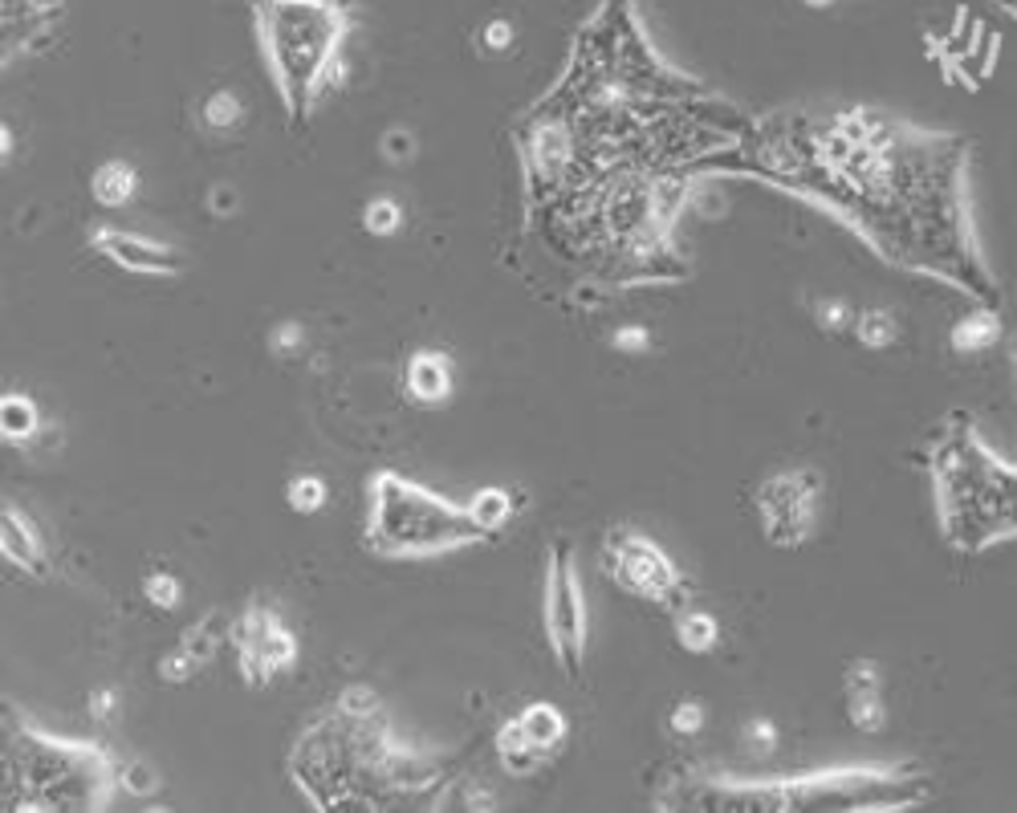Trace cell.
Listing matches in <instances>:
<instances>
[{
  "label": "cell",
  "mask_w": 1017,
  "mask_h": 813,
  "mask_svg": "<svg viewBox=\"0 0 1017 813\" xmlns=\"http://www.w3.org/2000/svg\"><path fill=\"white\" fill-rule=\"evenodd\" d=\"M346 21L342 0H257L261 45L293 122L310 114L318 94L342 86Z\"/></svg>",
  "instance_id": "obj_1"
},
{
  "label": "cell",
  "mask_w": 1017,
  "mask_h": 813,
  "mask_svg": "<svg viewBox=\"0 0 1017 813\" xmlns=\"http://www.w3.org/2000/svg\"><path fill=\"white\" fill-rule=\"evenodd\" d=\"M489 537L468 513L452 509L448 500L424 492L420 484H411L395 472L375 476L371 492V545L383 553H403V557H424L440 553L452 545H472Z\"/></svg>",
  "instance_id": "obj_2"
},
{
  "label": "cell",
  "mask_w": 1017,
  "mask_h": 813,
  "mask_svg": "<svg viewBox=\"0 0 1017 813\" xmlns=\"http://www.w3.org/2000/svg\"><path fill=\"white\" fill-rule=\"evenodd\" d=\"M757 505L765 517V533L777 545H802L814 533V513H818V476L806 468L777 472L761 484Z\"/></svg>",
  "instance_id": "obj_3"
},
{
  "label": "cell",
  "mask_w": 1017,
  "mask_h": 813,
  "mask_svg": "<svg viewBox=\"0 0 1017 813\" xmlns=\"http://www.w3.org/2000/svg\"><path fill=\"white\" fill-rule=\"evenodd\" d=\"M607 566L623 590L647 602H668L680 586V570L672 566V557L643 533H619L607 549Z\"/></svg>",
  "instance_id": "obj_4"
},
{
  "label": "cell",
  "mask_w": 1017,
  "mask_h": 813,
  "mask_svg": "<svg viewBox=\"0 0 1017 813\" xmlns=\"http://www.w3.org/2000/svg\"><path fill=\"white\" fill-rule=\"evenodd\" d=\"M546 627L550 639L558 647V655L566 659L570 671H578L582 659V643H586V606H582V590L574 578V561L570 549L558 545L550 557V578H546Z\"/></svg>",
  "instance_id": "obj_5"
},
{
  "label": "cell",
  "mask_w": 1017,
  "mask_h": 813,
  "mask_svg": "<svg viewBox=\"0 0 1017 813\" xmlns=\"http://www.w3.org/2000/svg\"><path fill=\"white\" fill-rule=\"evenodd\" d=\"M94 248L106 253L114 265H123L131 273H151V277H171L179 273V253L159 240H143V236H127V232H98Z\"/></svg>",
  "instance_id": "obj_6"
},
{
  "label": "cell",
  "mask_w": 1017,
  "mask_h": 813,
  "mask_svg": "<svg viewBox=\"0 0 1017 813\" xmlns=\"http://www.w3.org/2000/svg\"><path fill=\"white\" fill-rule=\"evenodd\" d=\"M407 391L415 403H444L452 395V362L440 350H420L407 362Z\"/></svg>",
  "instance_id": "obj_7"
},
{
  "label": "cell",
  "mask_w": 1017,
  "mask_h": 813,
  "mask_svg": "<svg viewBox=\"0 0 1017 813\" xmlns=\"http://www.w3.org/2000/svg\"><path fill=\"white\" fill-rule=\"evenodd\" d=\"M90 187H94V200H98V204H106V208H123V204L139 192V175H135V167H131V163L110 159V163H102V167L94 171Z\"/></svg>",
  "instance_id": "obj_8"
},
{
  "label": "cell",
  "mask_w": 1017,
  "mask_h": 813,
  "mask_svg": "<svg viewBox=\"0 0 1017 813\" xmlns=\"http://www.w3.org/2000/svg\"><path fill=\"white\" fill-rule=\"evenodd\" d=\"M997 338H1001V318L993 314V309H977V314H969V318L956 322L952 334H948L952 350H961V354H981V350H989Z\"/></svg>",
  "instance_id": "obj_9"
},
{
  "label": "cell",
  "mask_w": 1017,
  "mask_h": 813,
  "mask_svg": "<svg viewBox=\"0 0 1017 813\" xmlns=\"http://www.w3.org/2000/svg\"><path fill=\"white\" fill-rule=\"evenodd\" d=\"M0 533H5V557H13L25 570H41V541H37L33 525L21 517V509H13V505L5 509V525H0Z\"/></svg>",
  "instance_id": "obj_10"
},
{
  "label": "cell",
  "mask_w": 1017,
  "mask_h": 813,
  "mask_svg": "<svg viewBox=\"0 0 1017 813\" xmlns=\"http://www.w3.org/2000/svg\"><path fill=\"white\" fill-rule=\"evenodd\" d=\"M517 720H521V728H525V736L533 744V753H550V748L562 744V736H566V720H562V712L554 704H533Z\"/></svg>",
  "instance_id": "obj_11"
},
{
  "label": "cell",
  "mask_w": 1017,
  "mask_h": 813,
  "mask_svg": "<svg viewBox=\"0 0 1017 813\" xmlns=\"http://www.w3.org/2000/svg\"><path fill=\"white\" fill-rule=\"evenodd\" d=\"M676 639H680V647H684V651H692V655H708V651L716 647V639H721V627H716V618H712V614L692 610V614H680V618H676Z\"/></svg>",
  "instance_id": "obj_12"
},
{
  "label": "cell",
  "mask_w": 1017,
  "mask_h": 813,
  "mask_svg": "<svg viewBox=\"0 0 1017 813\" xmlns=\"http://www.w3.org/2000/svg\"><path fill=\"white\" fill-rule=\"evenodd\" d=\"M468 517L481 525L485 533H493V529H501L513 517V496L505 488H481L468 500Z\"/></svg>",
  "instance_id": "obj_13"
},
{
  "label": "cell",
  "mask_w": 1017,
  "mask_h": 813,
  "mask_svg": "<svg viewBox=\"0 0 1017 813\" xmlns=\"http://www.w3.org/2000/svg\"><path fill=\"white\" fill-rule=\"evenodd\" d=\"M855 338L867 346V350H887L895 338H900V326L887 309H867V314L855 318Z\"/></svg>",
  "instance_id": "obj_14"
},
{
  "label": "cell",
  "mask_w": 1017,
  "mask_h": 813,
  "mask_svg": "<svg viewBox=\"0 0 1017 813\" xmlns=\"http://www.w3.org/2000/svg\"><path fill=\"white\" fill-rule=\"evenodd\" d=\"M285 500H289V509L293 513H318V509H326V500H330V488H326V480L322 476H293L289 480V488H285Z\"/></svg>",
  "instance_id": "obj_15"
},
{
  "label": "cell",
  "mask_w": 1017,
  "mask_h": 813,
  "mask_svg": "<svg viewBox=\"0 0 1017 813\" xmlns=\"http://www.w3.org/2000/svg\"><path fill=\"white\" fill-rule=\"evenodd\" d=\"M0 419H5V435H9V440H25V435H33L37 423H41L37 403L25 399V395H9L5 407H0Z\"/></svg>",
  "instance_id": "obj_16"
},
{
  "label": "cell",
  "mask_w": 1017,
  "mask_h": 813,
  "mask_svg": "<svg viewBox=\"0 0 1017 813\" xmlns=\"http://www.w3.org/2000/svg\"><path fill=\"white\" fill-rule=\"evenodd\" d=\"M851 720L863 732H883L887 724V704L879 696V687H867V692H851Z\"/></svg>",
  "instance_id": "obj_17"
},
{
  "label": "cell",
  "mask_w": 1017,
  "mask_h": 813,
  "mask_svg": "<svg viewBox=\"0 0 1017 813\" xmlns=\"http://www.w3.org/2000/svg\"><path fill=\"white\" fill-rule=\"evenodd\" d=\"M204 122L212 131H232L236 122H241V98L236 94H212L208 102H204Z\"/></svg>",
  "instance_id": "obj_18"
},
{
  "label": "cell",
  "mask_w": 1017,
  "mask_h": 813,
  "mask_svg": "<svg viewBox=\"0 0 1017 813\" xmlns=\"http://www.w3.org/2000/svg\"><path fill=\"white\" fill-rule=\"evenodd\" d=\"M363 224H367V232H375V236H391V232H399L403 212H399L395 200L379 196V200H371V204L363 208Z\"/></svg>",
  "instance_id": "obj_19"
},
{
  "label": "cell",
  "mask_w": 1017,
  "mask_h": 813,
  "mask_svg": "<svg viewBox=\"0 0 1017 813\" xmlns=\"http://www.w3.org/2000/svg\"><path fill=\"white\" fill-rule=\"evenodd\" d=\"M818 322H822V330H830V334H843V330L855 326V309H851L847 297H822V301H818Z\"/></svg>",
  "instance_id": "obj_20"
},
{
  "label": "cell",
  "mask_w": 1017,
  "mask_h": 813,
  "mask_svg": "<svg viewBox=\"0 0 1017 813\" xmlns=\"http://www.w3.org/2000/svg\"><path fill=\"white\" fill-rule=\"evenodd\" d=\"M668 728H672L676 736H696V732L704 728V704H700V700H680V704L672 708V716H668Z\"/></svg>",
  "instance_id": "obj_21"
},
{
  "label": "cell",
  "mask_w": 1017,
  "mask_h": 813,
  "mask_svg": "<svg viewBox=\"0 0 1017 813\" xmlns=\"http://www.w3.org/2000/svg\"><path fill=\"white\" fill-rule=\"evenodd\" d=\"M383 155L391 159V163H411L415 159V151H420V143H415V135L407 131V127H391V131H383Z\"/></svg>",
  "instance_id": "obj_22"
},
{
  "label": "cell",
  "mask_w": 1017,
  "mask_h": 813,
  "mask_svg": "<svg viewBox=\"0 0 1017 813\" xmlns=\"http://www.w3.org/2000/svg\"><path fill=\"white\" fill-rule=\"evenodd\" d=\"M143 594H147L159 610H171V606H179V598H184V594H179V582H175L171 574H151L147 586H143Z\"/></svg>",
  "instance_id": "obj_23"
},
{
  "label": "cell",
  "mask_w": 1017,
  "mask_h": 813,
  "mask_svg": "<svg viewBox=\"0 0 1017 813\" xmlns=\"http://www.w3.org/2000/svg\"><path fill=\"white\" fill-rule=\"evenodd\" d=\"M611 346L619 354H647L651 350V330L647 326H619L611 334Z\"/></svg>",
  "instance_id": "obj_24"
},
{
  "label": "cell",
  "mask_w": 1017,
  "mask_h": 813,
  "mask_svg": "<svg viewBox=\"0 0 1017 813\" xmlns=\"http://www.w3.org/2000/svg\"><path fill=\"white\" fill-rule=\"evenodd\" d=\"M745 744L753 748V753H773V748H777V724L765 720V716L749 720L745 724Z\"/></svg>",
  "instance_id": "obj_25"
},
{
  "label": "cell",
  "mask_w": 1017,
  "mask_h": 813,
  "mask_svg": "<svg viewBox=\"0 0 1017 813\" xmlns=\"http://www.w3.org/2000/svg\"><path fill=\"white\" fill-rule=\"evenodd\" d=\"M509 45H513V25H509L505 17L485 21V29H481V49H485V53H505Z\"/></svg>",
  "instance_id": "obj_26"
},
{
  "label": "cell",
  "mask_w": 1017,
  "mask_h": 813,
  "mask_svg": "<svg viewBox=\"0 0 1017 813\" xmlns=\"http://www.w3.org/2000/svg\"><path fill=\"white\" fill-rule=\"evenodd\" d=\"M196 663H200V659L184 647V651H175V655H167V659L159 663V675H163V679H171V683H179V679H188V675L196 671Z\"/></svg>",
  "instance_id": "obj_27"
},
{
  "label": "cell",
  "mask_w": 1017,
  "mask_h": 813,
  "mask_svg": "<svg viewBox=\"0 0 1017 813\" xmlns=\"http://www.w3.org/2000/svg\"><path fill=\"white\" fill-rule=\"evenodd\" d=\"M302 342H306V334H302V326H297V322H281V326L269 334V346H273L277 354H293V350H302Z\"/></svg>",
  "instance_id": "obj_28"
},
{
  "label": "cell",
  "mask_w": 1017,
  "mask_h": 813,
  "mask_svg": "<svg viewBox=\"0 0 1017 813\" xmlns=\"http://www.w3.org/2000/svg\"><path fill=\"white\" fill-rule=\"evenodd\" d=\"M123 789H127V793H139V797H147V793H155V789H159V781H155V773H151L147 765H127V769H123Z\"/></svg>",
  "instance_id": "obj_29"
},
{
  "label": "cell",
  "mask_w": 1017,
  "mask_h": 813,
  "mask_svg": "<svg viewBox=\"0 0 1017 813\" xmlns=\"http://www.w3.org/2000/svg\"><path fill=\"white\" fill-rule=\"evenodd\" d=\"M847 679H851V692H867V687H879V663H871V659H855Z\"/></svg>",
  "instance_id": "obj_30"
},
{
  "label": "cell",
  "mask_w": 1017,
  "mask_h": 813,
  "mask_svg": "<svg viewBox=\"0 0 1017 813\" xmlns=\"http://www.w3.org/2000/svg\"><path fill=\"white\" fill-rule=\"evenodd\" d=\"M208 204H212V212H216V216H232V212H236V204H241V200H236V192H232V187H216V192L208 196Z\"/></svg>",
  "instance_id": "obj_31"
},
{
  "label": "cell",
  "mask_w": 1017,
  "mask_h": 813,
  "mask_svg": "<svg viewBox=\"0 0 1017 813\" xmlns=\"http://www.w3.org/2000/svg\"><path fill=\"white\" fill-rule=\"evenodd\" d=\"M90 712H94L98 720H106V716L114 712V692H94V700H90Z\"/></svg>",
  "instance_id": "obj_32"
},
{
  "label": "cell",
  "mask_w": 1017,
  "mask_h": 813,
  "mask_svg": "<svg viewBox=\"0 0 1017 813\" xmlns=\"http://www.w3.org/2000/svg\"><path fill=\"white\" fill-rule=\"evenodd\" d=\"M806 5H810V9H830L834 0H806Z\"/></svg>",
  "instance_id": "obj_33"
},
{
  "label": "cell",
  "mask_w": 1017,
  "mask_h": 813,
  "mask_svg": "<svg viewBox=\"0 0 1017 813\" xmlns=\"http://www.w3.org/2000/svg\"><path fill=\"white\" fill-rule=\"evenodd\" d=\"M1013 370H1017V346H1013Z\"/></svg>",
  "instance_id": "obj_34"
}]
</instances>
